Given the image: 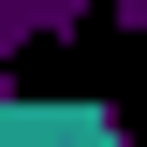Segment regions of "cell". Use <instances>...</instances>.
<instances>
[{
    "mask_svg": "<svg viewBox=\"0 0 147 147\" xmlns=\"http://www.w3.org/2000/svg\"><path fill=\"white\" fill-rule=\"evenodd\" d=\"M0 103L15 118H103L147 147V0H59V15L0 30Z\"/></svg>",
    "mask_w": 147,
    "mask_h": 147,
    "instance_id": "cell-1",
    "label": "cell"
}]
</instances>
